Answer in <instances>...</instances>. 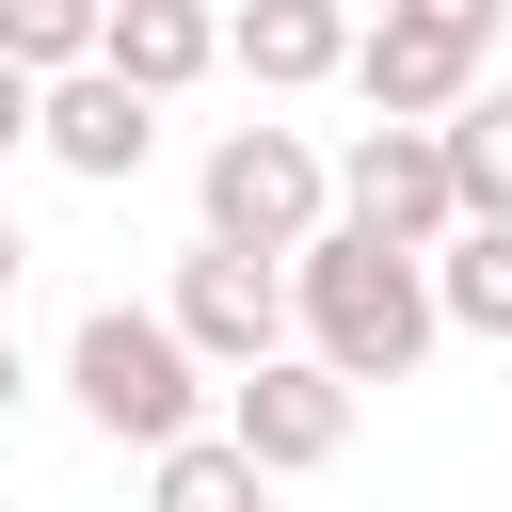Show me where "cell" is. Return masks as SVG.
Returning a JSON list of instances; mask_svg holds the SVG:
<instances>
[{"label": "cell", "instance_id": "5", "mask_svg": "<svg viewBox=\"0 0 512 512\" xmlns=\"http://www.w3.org/2000/svg\"><path fill=\"white\" fill-rule=\"evenodd\" d=\"M160 320H176V352L224 384V368L288 352V256H224V240H192V256H176V288H160Z\"/></svg>", "mask_w": 512, "mask_h": 512}, {"label": "cell", "instance_id": "4", "mask_svg": "<svg viewBox=\"0 0 512 512\" xmlns=\"http://www.w3.org/2000/svg\"><path fill=\"white\" fill-rule=\"evenodd\" d=\"M256 480H320L336 448H352V384L320 368V352H256V368H224V416H208Z\"/></svg>", "mask_w": 512, "mask_h": 512}, {"label": "cell", "instance_id": "18", "mask_svg": "<svg viewBox=\"0 0 512 512\" xmlns=\"http://www.w3.org/2000/svg\"><path fill=\"white\" fill-rule=\"evenodd\" d=\"M0 304H16V208H0Z\"/></svg>", "mask_w": 512, "mask_h": 512}, {"label": "cell", "instance_id": "14", "mask_svg": "<svg viewBox=\"0 0 512 512\" xmlns=\"http://www.w3.org/2000/svg\"><path fill=\"white\" fill-rule=\"evenodd\" d=\"M0 64H16V80L96 64V0H0Z\"/></svg>", "mask_w": 512, "mask_h": 512}, {"label": "cell", "instance_id": "9", "mask_svg": "<svg viewBox=\"0 0 512 512\" xmlns=\"http://www.w3.org/2000/svg\"><path fill=\"white\" fill-rule=\"evenodd\" d=\"M96 64L128 96H192L224 64V0H96Z\"/></svg>", "mask_w": 512, "mask_h": 512}, {"label": "cell", "instance_id": "12", "mask_svg": "<svg viewBox=\"0 0 512 512\" xmlns=\"http://www.w3.org/2000/svg\"><path fill=\"white\" fill-rule=\"evenodd\" d=\"M432 320L512 352V224H448V240H432Z\"/></svg>", "mask_w": 512, "mask_h": 512}, {"label": "cell", "instance_id": "3", "mask_svg": "<svg viewBox=\"0 0 512 512\" xmlns=\"http://www.w3.org/2000/svg\"><path fill=\"white\" fill-rule=\"evenodd\" d=\"M192 208H208L224 256H304V240L336 224V160H320L304 128H224L208 176H192Z\"/></svg>", "mask_w": 512, "mask_h": 512}, {"label": "cell", "instance_id": "7", "mask_svg": "<svg viewBox=\"0 0 512 512\" xmlns=\"http://www.w3.org/2000/svg\"><path fill=\"white\" fill-rule=\"evenodd\" d=\"M32 144H48L64 176H96V192H128V176L160 160V96H128L112 64H64V80H32Z\"/></svg>", "mask_w": 512, "mask_h": 512}, {"label": "cell", "instance_id": "13", "mask_svg": "<svg viewBox=\"0 0 512 512\" xmlns=\"http://www.w3.org/2000/svg\"><path fill=\"white\" fill-rule=\"evenodd\" d=\"M144 512H272V480L224 432H176V448H144Z\"/></svg>", "mask_w": 512, "mask_h": 512}, {"label": "cell", "instance_id": "10", "mask_svg": "<svg viewBox=\"0 0 512 512\" xmlns=\"http://www.w3.org/2000/svg\"><path fill=\"white\" fill-rule=\"evenodd\" d=\"M224 64L256 96H320L352 64V0H224Z\"/></svg>", "mask_w": 512, "mask_h": 512}, {"label": "cell", "instance_id": "17", "mask_svg": "<svg viewBox=\"0 0 512 512\" xmlns=\"http://www.w3.org/2000/svg\"><path fill=\"white\" fill-rule=\"evenodd\" d=\"M16 400H32V368H16V320H0V416H16Z\"/></svg>", "mask_w": 512, "mask_h": 512}, {"label": "cell", "instance_id": "11", "mask_svg": "<svg viewBox=\"0 0 512 512\" xmlns=\"http://www.w3.org/2000/svg\"><path fill=\"white\" fill-rule=\"evenodd\" d=\"M432 160H448V208H464V224H512V80H480V96L432 128Z\"/></svg>", "mask_w": 512, "mask_h": 512}, {"label": "cell", "instance_id": "1", "mask_svg": "<svg viewBox=\"0 0 512 512\" xmlns=\"http://www.w3.org/2000/svg\"><path fill=\"white\" fill-rule=\"evenodd\" d=\"M432 336H448V320H432V256H400V240H368V224H320V240L288 256V352H320L352 400L400 384Z\"/></svg>", "mask_w": 512, "mask_h": 512}, {"label": "cell", "instance_id": "16", "mask_svg": "<svg viewBox=\"0 0 512 512\" xmlns=\"http://www.w3.org/2000/svg\"><path fill=\"white\" fill-rule=\"evenodd\" d=\"M16 144H32V80L0 64V160H16Z\"/></svg>", "mask_w": 512, "mask_h": 512}, {"label": "cell", "instance_id": "8", "mask_svg": "<svg viewBox=\"0 0 512 512\" xmlns=\"http://www.w3.org/2000/svg\"><path fill=\"white\" fill-rule=\"evenodd\" d=\"M336 224H368V240H400V256H432L464 208H448V160H432V128H352V160H336Z\"/></svg>", "mask_w": 512, "mask_h": 512}, {"label": "cell", "instance_id": "15", "mask_svg": "<svg viewBox=\"0 0 512 512\" xmlns=\"http://www.w3.org/2000/svg\"><path fill=\"white\" fill-rule=\"evenodd\" d=\"M384 16H416V32H464V48H496V16H512V0H384Z\"/></svg>", "mask_w": 512, "mask_h": 512}, {"label": "cell", "instance_id": "2", "mask_svg": "<svg viewBox=\"0 0 512 512\" xmlns=\"http://www.w3.org/2000/svg\"><path fill=\"white\" fill-rule=\"evenodd\" d=\"M64 400H80L112 448H176V432H208V368L176 352L160 304H80V336H64Z\"/></svg>", "mask_w": 512, "mask_h": 512}, {"label": "cell", "instance_id": "6", "mask_svg": "<svg viewBox=\"0 0 512 512\" xmlns=\"http://www.w3.org/2000/svg\"><path fill=\"white\" fill-rule=\"evenodd\" d=\"M480 64L496 48H464V32H416V16H352V96H368V128H448L464 96H480Z\"/></svg>", "mask_w": 512, "mask_h": 512}]
</instances>
